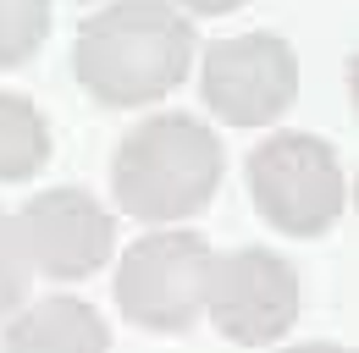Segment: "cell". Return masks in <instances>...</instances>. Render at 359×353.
Returning <instances> with one entry per match:
<instances>
[{
	"instance_id": "obj_2",
	"label": "cell",
	"mask_w": 359,
	"mask_h": 353,
	"mask_svg": "<svg viewBox=\"0 0 359 353\" xmlns=\"http://www.w3.org/2000/svg\"><path fill=\"white\" fill-rule=\"evenodd\" d=\"M222 138L199 116H149L138 122L111 160V193L133 221H182L205 210L222 188Z\"/></svg>"
},
{
	"instance_id": "obj_5",
	"label": "cell",
	"mask_w": 359,
	"mask_h": 353,
	"mask_svg": "<svg viewBox=\"0 0 359 353\" xmlns=\"http://www.w3.org/2000/svg\"><path fill=\"white\" fill-rule=\"evenodd\" d=\"M199 88L226 127H266L299 94V55L276 34H238L205 50Z\"/></svg>"
},
{
	"instance_id": "obj_11",
	"label": "cell",
	"mask_w": 359,
	"mask_h": 353,
	"mask_svg": "<svg viewBox=\"0 0 359 353\" xmlns=\"http://www.w3.org/2000/svg\"><path fill=\"white\" fill-rule=\"evenodd\" d=\"M28 282H34V265H28V249H22L17 216H6V210H0V314L22 309Z\"/></svg>"
},
{
	"instance_id": "obj_3",
	"label": "cell",
	"mask_w": 359,
	"mask_h": 353,
	"mask_svg": "<svg viewBox=\"0 0 359 353\" xmlns=\"http://www.w3.org/2000/svg\"><path fill=\"white\" fill-rule=\"evenodd\" d=\"M249 199L287 237H320L348 205L343 160L315 132H271L249 155Z\"/></svg>"
},
{
	"instance_id": "obj_10",
	"label": "cell",
	"mask_w": 359,
	"mask_h": 353,
	"mask_svg": "<svg viewBox=\"0 0 359 353\" xmlns=\"http://www.w3.org/2000/svg\"><path fill=\"white\" fill-rule=\"evenodd\" d=\"M50 34V0H0V72L22 67Z\"/></svg>"
},
{
	"instance_id": "obj_9",
	"label": "cell",
	"mask_w": 359,
	"mask_h": 353,
	"mask_svg": "<svg viewBox=\"0 0 359 353\" xmlns=\"http://www.w3.org/2000/svg\"><path fill=\"white\" fill-rule=\"evenodd\" d=\"M50 160V122L22 94H0V182H28Z\"/></svg>"
},
{
	"instance_id": "obj_1",
	"label": "cell",
	"mask_w": 359,
	"mask_h": 353,
	"mask_svg": "<svg viewBox=\"0 0 359 353\" xmlns=\"http://www.w3.org/2000/svg\"><path fill=\"white\" fill-rule=\"evenodd\" d=\"M194 28L166 0H111L78 28L72 72L100 105H149L188 78L194 67Z\"/></svg>"
},
{
	"instance_id": "obj_7",
	"label": "cell",
	"mask_w": 359,
	"mask_h": 353,
	"mask_svg": "<svg viewBox=\"0 0 359 353\" xmlns=\"http://www.w3.org/2000/svg\"><path fill=\"white\" fill-rule=\"evenodd\" d=\"M17 232L28 265L45 270L55 282H83L111 260V237L116 226L105 216V205L83 188H45L17 210Z\"/></svg>"
},
{
	"instance_id": "obj_8",
	"label": "cell",
	"mask_w": 359,
	"mask_h": 353,
	"mask_svg": "<svg viewBox=\"0 0 359 353\" xmlns=\"http://www.w3.org/2000/svg\"><path fill=\"white\" fill-rule=\"evenodd\" d=\"M0 353H111V331L83 298H39L6 320Z\"/></svg>"
},
{
	"instance_id": "obj_12",
	"label": "cell",
	"mask_w": 359,
	"mask_h": 353,
	"mask_svg": "<svg viewBox=\"0 0 359 353\" xmlns=\"http://www.w3.org/2000/svg\"><path fill=\"white\" fill-rule=\"evenodd\" d=\"M188 11H199V17H226V11H238V6H249V0H177Z\"/></svg>"
},
{
	"instance_id": "obj_4",
	"label": "cell",
	"mask_w": 359,
	"mask_h": 353,
	"mask_svg": "<svg viewBox=\"0 0 359 353\" xmlns=\"http://www.w3.org/2000/svg\"><path fill=\"white\" fill-rule=\"evenodd\" d=\"M216 249L199 232H149L116 265V304L144 331H188L205 314Z\"/></svg>"
},
{
	"instance_id": "obj_13",
	"label": "cell",
	"mask_w": 359,
	"mask_h": 353,
	"mask_svg": "<svg viewBox=\"0 0 359 353\" xmlns=\"http://www.w3.org/2000/svg\"><path fill=\"white\" fill-rule=\"evenodd\" d=\"M287 353H348V348H337V342H299V348H287Z\"/></svg>"
},
{
	"instance_id": "obj_6",
	"label": "cell",
	"mask_w": 359,
	"mask_h": 353,
	"mask_svg": "<svg viewBox=\"0 0 359 353\" xmlns=\"http://www.w3.org/2000/svg\"><path fill=\"white\" fill-rule=\"evenodd\" d=\"M205 314L226 342L266 348L299 320V270L271 249H238L210 265Z\"/></svg>"
}]
</instances>
